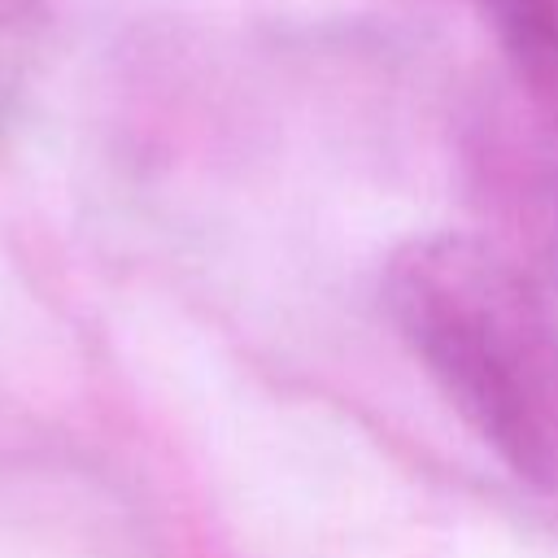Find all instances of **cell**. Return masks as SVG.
I'll return each instance as SVG.
<instances>
[{
    "mask_svg": "<svg viewBox=\"0 0 558 558\" xmlns=\"http://www.w3.org/2000/svg\"><path fill=\"white\" fill-rule=\"evenodd\" d=\"M514 70L558 96V0H475Z\"/></svg>",
    "mask_w": 558,
    "mask_h": 558,
    "instance_id": "cell-2",
    "label": "cell"
},
{
    "mask_svg": "<svg viewBox=\"0 0 558 558\" xmlns=\"http://www.w3.org/2000/svg\"><path fill=\"white\" fill-rule=\"evenodd\" d=\"M384 310L475 440L558 493V314L536 279L480 235L432 231L384 262Z\"/></svg>",
    "mask_w": 558,
    "mask_h": 558,
    "instance_id": "cell-1",
    "label": "cell"
}]
</instances>
